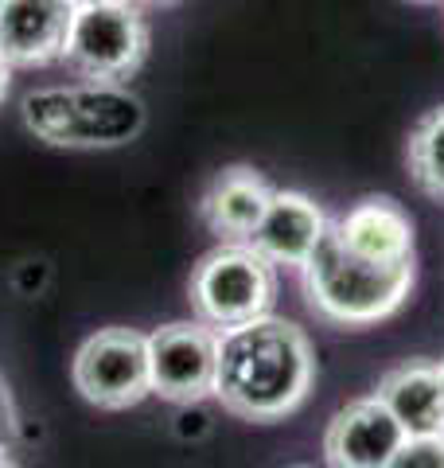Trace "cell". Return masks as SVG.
<instances>
[{"label":"cell","instance_id":"7402d4cb","mask_svg":"<svg viewBox=\"0 0 444 468\" xmlns=\"http://www.w3.org/2000/svg\"><path fill=\"white\" fill-rule=\"evenodd\" d=\"M440 367H444V359H440Z\"/></svg>","mask_w":444,"mask_h":468},{"label":"cell","instance_id":"8fae6325","mask_svg":"<svg viewBox=\"0 0 444 468\" xmlns=\"http://www.w3.org/2000/svg\"><path fill=\"white\" fill-rule=\"evenodd\" d=\"M332 234L366 261H382V266L413 261V218L390 196H366L351 203L344 215L332 218Z\"/></svg>","mask_w":444,"mask_h":468},{"label":"cell","instance_id":"7c38bea8","mask_svg":"<svg viewBox=\"0 0 444 468\" xmlns=\"http://www.w3.org/2000/svg\"><path fill=\"white\" fill-rule=\"evenodd\" d=\"M270 196L273 187L258 168H222L199 199V218L222 242H249V234L270 207Z\"/></svg>","mask_w":444,"mask_h":468},{"label":"cell","instance_id":"ba28073f","mask_svg":"<svg viewBox=\"0 0 444 468\" xmlns=\"http://www.w3.org/2000/svg\"><path fill=\"white\" fill-rule=\"evenodd\" d=\"M406 441V430L382 406L378 394L354 399L335 410L323 430V461L328 468H386Z\"/></svg>","mask_w":444,"mask_h":468},{"label":"cell","instance_id":"5bb4252c","mask_svg":"<svg viewBox=\"0 0 444 468\" xmlns=\"http://www.w3.org/2000/svg\"><path fill=\"white\" fill-rule=\"evenodd\" d=\"M409 180L421 187L428 199L444 203V106L428 110L406 141Z\"/></svg>","mask_w":444,"mask_h":468},{"label":"cell","instance_id":"277c9868","mask_svg":"<svg viewBox=\"0 0 444 468\" xmlns=\"http://www.w3.org/2000/svg\"><path fill=\"white\" fill-rule=\"evenodd\" d=\"M187 297L203 324L218 332L242 328L249 320L273 313L277 266L265 261L249 242H222L196 266L187 282Z\"/></svg>","mask_w":444,"mask_h":468},{"label":"cell","instance_id":"e0dca14e","mask_svg":"<svg viewBox=\"0 0 444 468\" xmlns=\"http://www.w3.org/2000/svg\"><path fill=\"white\" fill-rule=\"evenodd\" d=\"M8 82H12V63L0 55V101H5V94H8Z\"/></svg>","mask_w":444,"mask_h":468},{"label":"cell","instance_id":"52a82bcc","mask_svg":"<svg viewBox=\"0 0 444 468\" xmlns=\"http://www.w3.org/2000/svg\"><path fill=\"white\" fill-rule=\"evenodd\" d=\"M218 340L222 332L203 320H172L148 335V371L153 394L175 406L215 399L218 375Z\"/></svg>","mask_w":444,"mask_h":468},{"label":"cell","instance_id":"d6986e66","mask_svg":"<svg viewBox=\"0 0 444 468\" xmlns=\"http://www.w3.org/2000/svg\"><path fill=\"white\" fill-rule=\"evenodd\" d=\"M0 468H20V464H16V461H12V457H8V452H0Z\"/></svg>","mask_w":444,"mask_h":468},{"label":"cell","instance_id":"9c48e42d","mask_svg":"<svg viewBox=\"0 0 444 468\" xmlns=\"http://www.w3.org/2000/svg\"><path fill=\"white\" fill-rule=\"evenodd\" d=\"M332 218L323 215V207L292 187H273L270 207H265L261 223L249 234V246L273 266H296L304 270V261L316 254V246L323 242Z\"/></svg>","mask_w":444,"mask_h":468},{"label":"cell","instance_id":"ffe728a7","mask_svg":"<svg viewBox=\"0 0 444 468\" xmlns=\"http://www.w3.org/2000/svg\"><path fill=\"white\" fill-rule=\"evenodd\" d=\"M74 8H86V5H106V0H70Z\"/></svg>","mask_w":444,"mask_h":468},{"label":"cell","instance_id":"5b68a950","mask_svg":"<svg viewBox=\"0 0 444 468\" xmlns=\"http://www.w3.org/2000/svg\"><path fill=\"white\" fill-rule=\"evenodd\" d=\"M148 55V20L132 0L74 8L63 63L86 82H125Z\"/></svg>","mask_w":444,"mask_h":468},{"label":"cell","instance_id":"9a60e30c","mask_svg":"<svg viewBox=\"0 0 444 468\" xmlns=\"http://www.w3.org/2000/svg\"><path fill=\"white\" fill-rule=\"evenodd\" d=\"M386 468H444V433L437 437H406L402 449Z\"/></svg>","mask_w":444,"mask_h":468},{"label":"cell","instance_id":"4fadbf2b","mask_svg":"<svg viewBox=\"0 0 444 468\" xmlns=\"http://www.w3.org/2000/svg\"><path fill=\"white\" fill-rule=\"evenodd\" d=\"M378 399L397 418L406 437L444 433V367L428 359H409L378 378Z\"/></svg>","mask_w":444,"mask_h":468},{"label":"cell","instance_id":"2e32d148","mask_svg":"<svg viewBox=\"0 0 444 468\" xmlns=\"http://www.w3.org/2000/svg\"><path fill=\"white\" fill-rule=\"evenodd\" d=\"M12 433H16V410H12V394L5 387V378H0V452H8Z\"/></svg>","mask_w":444,"mask_h":468},{"label":"cell","instance_id":"8992f818","mask_svg":"<svg viewBox=\"0 0 444 468\" xmlns=\"http://www.w3.org/2000/svg\"><path fill=\"white\" fill-rule=\"evenodd\" d=\"M74 390L98 410H129L153 394L148 335L132 328H101L74 351Z\"/></svg>","mask_w":444,"mask_h":468},{"label":"cell","instance_id":"3957f363","mask_svg":"<svg viewBox=\"0 0 444 468\" xmlns=\"http://www.w3.org/2000/svg\"><path fill=\"white\" fill-rule=\"evenodd\" d=\"M24 125L55 149H122L144 133L148 110L125 82L48 86L24 98Z\"/></svg>","mask_w":444,"mask_h":468},{"label":"cell","instance_id":"6da1fadb","mask_svg":"<svg viewBox=\"0 0 444 468\" xmlns=\"http://www.w3.org/2000/svg\"><path fill=\"white\" fill-rule=\"evenodd\" d=\"M316 383V356L304 328L285 316H261L227 328L218 340L215 399L246 421H280L296 414Z\"/></svg>","mask_w":444,"mask_h":468},{"label":"cell","instance_id":"30bf717a","mask_svg":"<svg viewBox=\"0 0 444 468\" xmlns=\"http://www.w3.org/2000/svg\"><path fill=\"white\" fill-rule=\"evenodd\" d=\"M70 20V0H0V55L12 67L63 63Z\"/></svg>","mask_w":444,"mask_h":468},{"label":"cell","instance_id":"7a4b0ae2","mask_svg":"<svg viewBox=\"0 0 444 468\" xmlns=\"http://www.w3.org/2000/svg\"><path fill=\"white\" fill-rule=\"evenodd\" d=\"M301 273H304L308 309L323 324H339V328H366L394 316L409 301L413 282H418L413 261H397V266L366 261L351 254L332 234V227L316 246V254L304 261Z\"/></svg>","mask_w":444,"mask_h":468},{"label":"cell","instance_id":"44dd1931","mask_svg":"<svg viewBox=\"0 0 444 468\" xmlns=\"http://www.w3.org/2000/svg\"><path fill=\"white\" fill-rule=\"evenodd\" d=\"M409 5H440V0H409Z\"/></svg>","mask_w":444,"mask_h":468},{"label":"cell","instance_id":"ac0fdd59","mask_svg":"<svg viewBox=\"0 0 444 468\" xmlns=\"http://www.w3.org/2000/svg\"><path fill=\"white\" fill-rule=\"evenodd\" d=\"M132 5H148V8H168V5H180V0H132Z\"/></svg>","mask_w":444,"mask_h":468}]
</instances>
